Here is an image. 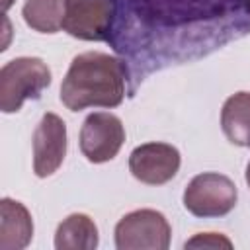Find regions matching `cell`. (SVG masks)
<instances>
[{"instance_id":"12","label":"cell","mask_w":250,"mask_h":250,"mask_svg":"<svg viewBox=\"0 0 250 250\" xmlns=\"http://www.w3.org/2000/svg\"><path fill=\"white\" fill-rule=\"evenodd\" d=\"M66 0H25L21 16L27 27L39 33H57L62 29Z\"/></svg>"},{"instance_id":"6","label":"cell","mask_w":250,"mask_h":250,"mask_svg":"<svg viewBox=\"0 0 250 250\" xmlns=\"http://www.w3.org/2000/svg\"><path fill=\"white\" fill-rule=\"evenodd\" d=\"M125 143L121 119L109 111L90 113L80 129V150L92 164H104L117 156Z\"/></svg>"},{"instance_id":"5","label":"cell","mask_w":250,"mask_h":250,"mask_svg":"<svg viewBox=\"0 0 250 250\" xmlns=\"http://www.w3.org/2000/svg\"><path fill=\"white\" fill-rule=\"evenodd\" d=\"M115 14V0H66L62 29L82 41H107Z\"/></svg>"},{"instance_id":"16","label":"cell","mask_w":250,"mask_h":250,"mask_svg":"<svg viewBox=\"0 0 250 250\" xmlns=\"http://www.w3.org/2000/svg\"><path fill=\"white\" fill-rule=\"evenodd\" d=\"M244 4H246V8L250 10V0H244Z\"/></svg>"},{"instance_id":"9","label":"cell","mask_w":250,"mask_h":250,"mask_svg":"<svg viewBox=\"0 0 250 250\" xmlns=\"http://www.w3.org/2000/svg\"><path fill=\"white\" fill-rule=\"evenodd\" d=\"M33 238V219L27 207L16 199L0 201V250H23Z\"/></svg>"},{"instance_id":"8","label":"cell","mask_w":250,"mask_h":250,"mask_svg":"<svg viewBox=\"0 0 250 250\" xmlns=\"http://www.w3.org/2000/svg\"><path fill=\"white\" fill-rule=\"evenodd\" d=\"M66 156V125L64 121L47 111L33 133V172L37 178L55 174Z\"/></svg>"},{"instance_id":"11","label":"cell","mask_w":250,"mask_h":250,"mask_svg":"<svg viewBox=\"0 0 250 250\" xmlns=\"http://www.w3.org/2000/svg\"><path fill=\"white\" fill-rule=\"evenodd\" d=\"M100 242L96 223L84 213H72L62 219L55 232L57 250H94Z\"/></svg>"},{"instance_id":"3","label":"cell","mask_w":250,"mask_h":250,"mask_svg":"<svg viewBox=\"0 0 250 250\" xmlns=\"http://www.w3.org/2000/svg\"><path fill=\"white\" fill-rule=\"evenodd\" d=\"M238 191L234 182L219 172H203L191 178L184 189V207L201 219L225 217L236 207Z\"/></svg>"},{"instance_id":"13","label":"cell","mask_w":250,"mask_h":250,"mask_svg":"<svg viewBox=\"0 0 250 250\" xmlns=\"http://www.w3.org/2000/svg\"><path fill=\"white\" fill-rule=\"evenodd\" d=\"M186 248H232V242L221 232H199L186 242Z\"/></svg>"},{"instance_id":"4","label":"cell","mask_w":250,"mask_h":250,"mask_svg":"<svg viewBox=\"0 0 250 250\" xmlns=\"http://www.w3.org/2000/svg\"><path fill=\"white\" fill-rule=\"evenodd\" d=\"M113 234L117 250H166L172 227L160 211L137 209L117 221Z\"/></svg>"},{"instance_id":"15","label":"cell","mask_w":250,"mask_h":250,"mask_svg":"<svg viewBox=\"0 0 250 250\" xmlns=\"http://www.w3.org/2000/svg\"><path fill=\"white\" fill-rule=\"evenodd\" d=\"M244 178H246V184H248V188H250V162H248V166H246V174H244Z\"/></svg>"},{"instance_id":"7","label":"cell","mask_w":250,"mask_h":250,"mask_svg":"<svg viewBox=\"0 0 250 250\" xmlns=\"http://www.w3.org/2000/svg\"><path fill=\"white\" fill-rule=\"evenodd\" d=\"M182 164L180 150L168 143H145L129 154V170L135 180L148 186L170 182Z\"/></svg>"},{"instance_id":"10","label":"cell","mask_w":250,"mask_h":250,"mask_svg":"<svg viewBox=\"0 0 250 250\" xmlns=\"http://www.w3.org/2000/svg\"><path fill=\"white\" fill-rule=\"evenodd\" d=\"M221 129L229 143L250 148V92H236L225 100Z\"/></svg>"},{"instance_id":"1","label":"cell","mask_w":250,"mask_h":250,"mask_svg":"<svg viewBox=\"0 0 250 250\" xmlns=\"http://www.w3.org/2000/svg\"><path fill=\"white\" fill-rule=\"evenodd\" d=\"M125 61L107 53L86 51L70 61L61 84V102L70 111L117 107L125 98Z\"/></svg>"},{"instance_id":"2","label":"cell","mask_w":250,"mask_h":250,"mask_svg":"<svg viewBox=\"0 0 250 250\" xmlns=\"http://www.w3.org/2000/svg\"><path fill=\"white\" fill-rule=\"evenodd\" d=\"M51 84V70L39 57H18L0 68V109L16 113L27 100H39Z\"/></svg>"},{"instance_id":"14","label":"cell","mask_w":250,"mask_h":250,"mask_svg":"<svg viewBox=\"0 0 250 250\" xmlns=\"http://www.w3.org/2000/svg\"><path fill=\"white\" fill-rule=\"evenodd\" d=\"M0 2H2V10H4V12H8L16 0H0Z\"/></svg>"}]
</instances>
